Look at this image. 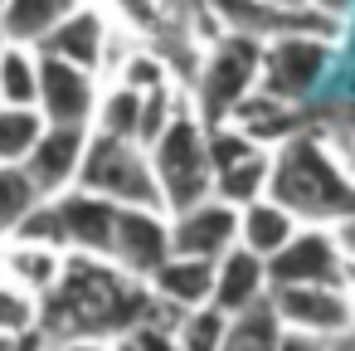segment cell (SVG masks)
Listing matches in <instances>:
<instances>
[{
	"label": "cell",
	"mask_w": 355,
	"mask_h": 351,
	"mask_svg": "<svg viewBox=\"0 0 355 351\" xmlns=\"http://www.w3.org/2000/svg\"><path fill=\"white\" fill-rule=\"evenodd\" d=\"M112 351H180V346H175V332H166V327H156V322H141V327L122 332V336L112 341Z\"/></svg>",
	"instance_id": "f1b7e54d"
},
{
	"label": "cell",
	"mask_w": 355,
	"mask_h": 351,
	"mask_svg": "<svg viewBox=\"0 0 355 351\" xmlns=\"http://www.w3.org/2000/svg\"><path fill=\"white\" fill-rule=\"evenodd\" d=\"M272 312L282 327L292 332H311V336H340L355 327V302L345 293V283H287L272 288Z\"/></svg>",
	"instance_id": "52a82bcc"
},
{
	"label": "cell",
	"mask_w": 355,
	"mask_h": 351,
	"mask_svg": "<svg viewBox=\"0 0 355 351\" xmlns=\"http://www.w3.org/2000/svg\"><path fill=\"white\" fill-rule=\"evenodd\" d=\"M272 6H287V10H306L311 0H272Z\"/></svg>",
	"instance_id": "836d02e7"
},
{
	"label": "cell",
	"mask_w": 355,
	"mask_h": 351,
	"mask_svg": "<svg viewBox=\"0 0 355 351\" xmlns=\"http://www.w3.org/2000/svg\"><path fill=\"white\" fill-rule=\"evenodd\" d=\"M117 215H122V205H112L107 195H93L83 186H73L64 195L40 200V210L15 229V239L54 244L64 254H103V259H112Z\"/></svg>",
	"instance_id": "5b68a950"
},
{
	"label": "cell",
	"mask_w": 355,
	"mask_h": 351,
	"mask_svg": "<svg viewBox=\"0 0 355 351\" xmlns=\"http://www.w3.org/2000/svg\"><path fill=\"white\" fill-rule=\"evenodd\" d=\"M331 49L336 40H321V35H282V40H268L263 44V88L287 98V103H302L326 64H331Z\"/></svg>",
	"instance_id": "ba28073f"
},
{
	"label": "cell",
	"mask_w": 355,
	"mask_h": 351,
	"mask_svg": "<svg viewBox=\"0 0 355 351\" xmlns=\"http://www.w3.org/2000/svg\"><path fill=\"white\" fill-rule=\"evenodd\" d=\"M258 88H263V40L224 30L209 49H200V64H195V79L185 93H190L195 113L214 127V122H229L234 108Z\"/></svg>",
	"instance_id": "277c9868"
},
{
	"label": "cell",
	"mask_w": 355,
	"mask_h": 351,
	"mask_svg": "<svg viewBox=\"0 0 355 351\" xmlns=\"http://www.w3.org/2000/svg\"><path fill=\"white\" fill-rule=\"evenodd\" d=\"M40 69H44V54L35 44L0 40V103L6 108H40Z\"/></svg>",
	"instance_id": "44dd1931"
},
{
	"label": "cell",
	"mask_w": 355,
	"mask_h": 351,
	"mask_svg": "<svg viewBox=\"0 0 355 351\" xmlns=\"http://www.w3.org/2000/svg\"><path fill=\"white\" fill-rule=\"evenodd\" d=\"M268 297H272L268 259L253 254V249H243V244H234L219 259V273H214V307L229 312V317H239V312H248V307H258Z\"/></svg>",
	"instance_id": "9a60e30c"
},
{
	"label": "cell",
	"mask_w": 355,
	"mask_h": 351,
	"mask_svg": "<svg viewBox=\"0 0 355 351\" xmlns=\"http://www.w3.org/2000/svg\"><path fill=\"white\" fill-rule=\"evenodd\" d=\"M6 10H10V0H0V20H6Z\"/></svg>",
	"instance_id": "d590c367"
},
{
	"label": "cell",
	"mask_w": 355,
	"mask_h": 351,
	"mask_svg": "<svg viewBox=\"0 0 355 351\" xmlns=\"http://www.w3.org/2000/svg\"><path fill=\"white\" fill-rule=\"evenodd\" d=\"M268 186H272V152H268V147L239 156L234 166H224V171L214 176V195L229 200V205H239V210L253 205V200H263Z\"/></svg>",
	"instance_id": "7402d4cb"
},
{
	"label": "cell",
	"mask_w": 355,
	"mask_h": 351,
	"mask_svg": "<svg viewBox=\"0 0 355 351\" xmlns=\"http://www.w3.org/2000/svg\"><path fill=\"white\" fill-rule=\"evenodd\" d=\"M272 200H282L302 225H340L355 215V171L316 132H297L272 152Z\"/></svg>",
	"instance_id": "7a4b0ae2"
},
{
	"label": "cell",
	"mask_w": 355,
	"mask_h": 351,
	"mask_svg": "<svg viewBox=\"0 0 355 351\" xmlns=\"http://www.w3.org/2000/svg\"><path fill=\"white\" fill-rule=\"evenodd\" d=\"M103 88L107 83H103L98 69H83V64L44 54V69H40V113L49 122H59V127H93Z\"/></svg>",
	"instance_id": "9c48e42d"
},
{
	"label": "cell",
	"mask_w": 355,
	"mask_h": 351,
	"mask_svg": "<svg viewBox=\"0 0 355 351\" xmlns=\"http://www.w3.org/2000/svg\"><path fill=\"white\" fill-rule=\"evenodd\" d=\"M49 117L40 108H6L0 103V161H25L44 137Z\"/></svg>",
	"instance_id": "484cf974"
},
{
	"label": "cell",
	"mask_w": 355,
	"mask_h": 351,
	"mask_svg": "<svg viewBox=\"0 0 355 351\" xmlns=\"http://www.w3.org/2000/svg\"><path fill=\"white\" fill-rule=\"evenodd\" d=\"M345 293H350V302H355V263L345 268Z\"/></svg>",
	"instance_id": "e575fe53"
},
{
	"label": "cell",
	"mask_w": 355,
	"mask_h": 351,
	"mask_svg": "<svg viewBox=\"0 0 355 351\" xmlns=\"http://www.w3.org/2000/svg\"><path fill=\"white\" fill-rule=\"evenodd\" d=\"M277 341H282V322H277L272 297H268V302H258L229 322L224 351H277Z\"/></svg>",
	"instance_id": "d4e9b609"
},
{
	"label": "cell",
	"mask_w": 355,
	"mask_h": 351,
	"mask_svg": "<svg viewBox=\"0 0 355 351\" xmlns=\"http://www.w3.org/2000/svg\"><path fill=\"white\" fill-rule=\"evenodd\" d=\"M239 132H248L258 147H268V152H277L282 142H292L297 132H306V122H302V103H287V98H277V93H268V88H258V93H248L239 108H234V117H229Z\"/></svg>",
	"instance_id": "2e32d148"
},
{
	"label": "cell",
	"mask_w": 355,
	"mask_h": 351,
	"mask_svg": "<svg viewBox=\"0 0 355 351\" xmlns=\"http://www.w3.org/2000/svg\"><path fill=\"white\" fill-rule=\"evenodd\" d=\"M64 249L54 244H35V239H6L0 244V278H10L20 288H30L35 297H49L59 273H64Z\"/></svg>",
	"instance_id": "ac0fdd59"
},
{
	"label": "cell",
	"mask_w": 355,
	"mask_h": 351,
	"mask_svg": "<svg viewBox=\"0 0 355 351\" xmlns=\"http://www.w3.org/2000/svg\"><path fill=\"white\" fill-rule=\"evenodd\" d=\"M311 10H321L326 20H336V25H345V15L355 10V0H311Z\"/></svg>",
	"instance_id": "4dcf8cb0"
},
{
	"label": "cell",
	"mask_w": 355,
	"mask_h": 351,
	"mask_svg": "<svg viewBox=\"0 0 355 351\" xmlns=\"http://www.w3.org/2000/svg\"><path fill=\"white\" fill-rule=\"evenodd\" d=\"M297 229H302V220L282 200H272V195H263V200H253V205L239 210V244L253 249V254H263V259L282 254L297 239Z\"/></svg>",
	"instance_id": "d6986e66"
},
{
	"label": "cell",
	"mask_w": 355,
	"mask_h": 351,
	"mask_svg": "<svg viewBox=\"0 0 355 351\" xmlns=\"http://www.w3.org/2000/svg\"><path fill=\"white\" fill-rule=\"evenodd\" d=\"M141 117H146V93H141V88H132V83H122V79H107L103 103H98V122H93V132L141 142Z\"/></svg>",
	"instance_id": "603a6c76"
},
{
	"label": "cell",
	"mask_w": 355,
	"mask_h": 351,
	"mask_svg": "<svg viewBox=\"0 0 355 351\" xmlns=\"http://www.w3.org/2000/svg\"><path fill=\"white\" fill-rule=\"evenodd\" d=\"M151 152V166H156V181H161V195H166V210H190L200 200L214 195V161H209V122L195 113V103L185 98L180 113L171 117V127L146 147Z\"/></svg>",
	"instance_id": "3957f363"
},
{
	"label": "cell",
	"mask_w": 355,
	"mask_h": 351,
	"mask_svg": "<svg viewBox=\"0 0 355 351\" xmlns=\"http://www.w3.org/2000/svg\"><path fill=\"white\" fill-rule=\"evenodd\" d=\"M40 200H49V195L30 181V171L20 161H0V244L15 239V229L40 210Z\"/></svg>",
	"instance_id": "cb8c5ba5"
},
{
	"label": "cell",
	"mask_w": 355,
	"mask_h": 351,
	"mask_svg": "<svg viewBox=\"0 0 355 351\" xmlns=\"http://www.w3.org/2000/svg\"><path fill=\"white\" fill-rule=\"evenodd\" d=\"M78 186L93 190V195H107L112 205L166 210V195H161V181H156L151 152H146L141 142H127V137L93 132V137H88V156H83V176H78ZM166 215H171V210H166Z\"/></svg>",
	"instance_id": "8992f818"
},
{
	"label": "cell",
	"mask_w": 355,
	"mask_h": 351,
	"mask_svg": "<svg viewBox=\"0 0 355 351\" xmlns=\"http://www.w3.org/2000/svg\"><path fill=\"white\" fill-rule=\"evenodd\" d=\"M336 239H340V249H345V259H350V263H355V215H350V220H340V225H336Z\"/></svg>",
	"instance_id": "1f68e13d"
},
{
	"label": "cell",
	"mask_w": 355,
	"mask_h": 351,
	"mask_svg": "<svg viewBox=\"0 0 355 351\" xmlns=\"http://www.w3.org/2000/svg\"><path fill=\"white\" fill-rule=\"evenodd\" d=\"M88 137H93V127H59V122H49L44 137L35 142V152H30L20 166L30 171V181H35L44 195H64V190H73L78 176H83Z\"/></svg>",
	"instance_id": "4fadbf2b"
},
{
	"label": "cell",
	"mask_w": 355,
	"mask_h": 351,
	"mask_svg": "<svg viewBox=\"0 0 355 351\" xmlns=\"http://www.w3.org/2000/svg\"><path fill=\"white\" fill-rule=\"evenodd\" d=\"M214 273L219 263L214 259H190V254H171L146 283L161 302H171L175 312H195V307H209L214 302Z\"/></svg>",
	"instance_id": "e0dca14e"
},
{
	"label": "cell",
	"mask_w": 355,
	"mask_h": 351,
	"mask_svg": "<svg viewBox=\"0 0 355 351\" xmlns=\"http://www.w3.org/2000/svg\"><path fill=\"white\" fill-rule=\"evenodd\" d=\"M171 254H175V244H171V215L166 210H146V205H122L117 239H112V263L127 268L132 278H151Z\"/></svg>",
	"instance_id": "8fae6325"
},
{
	"label": "cell",
	"mask_w": 355,
	"mask_h": 351,
	"mask_svg": "<svg viewBox=\"0 0 355 351\" xmlns=\"http://www.w3.org/2000/svg\"><path fill=\"white\" fill-rule=\"evenodd\" d=\"M277 351H326V336H311V332H292V327H282Z\"/></svg>",
	"instance_id": "f546056e"
},
{
	"label": "cell",
	"mask_w": 355,
	"mask_h": 351,
	"mask_svg": "<svg viewBox=\"0 0 355 351\" xmlns=\"http://www.w3.org/2000/svg\"><path fill=\"white\" fill-rule=\"evenodd\" d=\"M78 6H83V0H10L6 20H0V40H10V44H35V49H40Z\"/></svg>",
	"instance_id": "ffe728a7"
},
{
	"label": "cell",
	"mask_w": 355,
	"mask_h": 351,
	"mask_svg": "<svg viewBox=\"0 0 355 351\" xmlns=\"http://www.w3.org/2000/svg\"><path fill=\"white\" fill-rule=\"evenodd\" d=\"M326 351H355V327H350V332H340V336H331V341H326Z\"/></svg>",
	"instance_id": "d6a6232c"
},
{
	"label": "cell",
	"mask_w": 355,
	"mask_h": 351,
	"mask_svg": "<svg viewBox=\"0 0 355 351\" xmlns=\"http://www.w3.org/2000/svg\"><path fill=\"white\" fill-rule=\"evenodd\" d=\"M229 312H219L214 302L209 307H195L175 322V346L180 351H224V336H229Z\"/></svg>",
	"instance_id": "4316f807"
},
{
	"label": "cell",
	"mask_w": 355,
	"mask_h": 351,
	"mask_svg": "<svg viewBox=\"0 0 355 351\" xmlns=\"http://www.w3.org/2000/svg\"><path fill=\"white\" fill-rule=\"evenodd\" d=\"M171 244L175 254H190V259H224L234 244H239V205L209 195L190 210H175L171 215Z\"/></svg>",
	"instance_id": "7c38bea8"
},
{
	"label": "cell",
	"mask_w": 355,
	"mask_h": 351,
	"mask_svg": "<svg viewBox=\"0 0 355 351\" xmlns=\"http://www.w3.org/2000/svg\"><path fill=\"white\" fill-rule=\"evenodd\" d=\"M40 312H44V297H35L30 288L10 283V278H0V332H35L40 327Z\"/></svg>",
	"instance_id": "83f0119b"
},
{
	"label": "cell",
	"mask_w": 355,
	"mask_h": 351,
	"mask_svg": "<svg viewBox=\"0 0 355 351\" xmlns=\"http://www.w3.org/2000/svg\"><path fill=\"white\" fill-rule=\"evenodd\" d=\"M345 249L336 239L331 225H302L297 239L268 259V278L272 288H287V283H345Z\"/></svg>",
	"instance_id": "30bf717a"
},
{
	"label": "cell",
	"mask_w": 355,
	"mask_h": 351,
	"mask_svg": "<svg viewBox=\"0 0 355 351\" xmlns=\"http://www.w3.org/2000/svg\"><path fill=\"white\" fill-rule=\"evenodd\" d=\"M180 317L185 312L161 302L146 278H132L112 259H103V254H69L54 293L44 297L40 332L59 351L69 341H117L122 332H132L141 322H156V327L175 332Z\"/></svg>",
	"instance_id": "6da1fadb"
},
{
	"label": "cell",
	"mask_w": 355,
	"mask_h": 351,
	"mask_svg": "<svg viewBox=\"0 0 355 351\" xmlns=\"http://www.w3.org/2000/svg\"><path fill=\"white\" fill-rule=\"evenodd\" d=\"M112 15L98 6V0H83V6L40 44V54H54V59H69V64H83V69H107V54H112Z\"/></svg>",
	"instance_id": "5bb4252c"
}]
</instances>
